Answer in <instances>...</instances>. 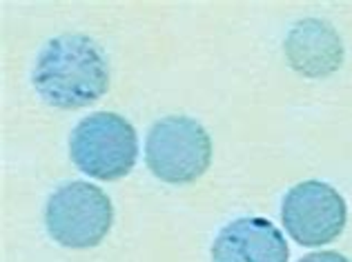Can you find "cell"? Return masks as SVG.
I'll list each match as a JSON object with an SVG mask.
<instances>
[{"mask_svg":"<svg viewBox=\"0 0 352 262\" xmlns=\"http://www.w3.org/2000/svg\"><path fill=\"white\" fill-rule=\"evenodd\" d=\"M299 262H350V260L337 254V251H314V254L303 256Z\"/></svg>","mask_w":352,"mask_h":262,"instance_id":"8","label":"cell"},{"mask_svg":"<svg viewBox=\"0 0 352 262\" xmlns=\"http://www.w3.org/2000/svg\"><path fill=\"white\" fill-rule=\"evenodd\" d=\"M283 233L265 218H239L226 224L212 245V262H288Z\"/></svg>","mask_w":352,"mask_h":262,"instance_id":"6","label":"cell"},{"mask_svg":"<svg viewBox=\"0 0 352 262\" xmlns=\"http://www.w3.org/2000/svg\"><path fill=\"white\" fill-rule=\"evenodd\" d=\"M32 82L38 96L56 109H80L109 87V64L103 49L82 34H65L38 53Z\"/></svg>","mask_w":352,"mask_h":262,"instance_id":"1","label":"cell"},{"mask_svg":"<svg viewBox=\"0 0 352 262\" xmlns=\"http://www.w3.org/2000/svg\"><path fill=\"white\" fill-rule=\"evenodd\" d=\"M114 222L112 200L91 182H69L52 193L45 227L63 247L89 249L103 242Z\"/></svg>","mask_w":352,"mask_h":262,"instance_id":"4","label":"cell"},{"mask_svg":"<svg viewBox=\"0 0 352 262\" xmlns=\"http://www.w3.org/2000/svg\"><path fill=\"white\" fill-rule=\"evenodd\" d=\"M281 220L290 236L303 247L328 245L344 231L348 220L346 200L321 180H305L285 193Z\"/></svg>","mask_w":352,"mask_h":262,"instance_id":"5","label":"cell"},{"mask_svg":"<svg viewBox=\"0 0 352 262\" xmlns=\"http://www.w3.org/2000/svg\"><path fill=\"white\" fill-rule=\"evenodd\" d=\"M290 64L303 76H328L341 64V40L335 29L321 21L296 25L285 43Z\"/></svg>","mask_w":352,"mask_h":262,"instance_id":"7","label":"cell"},{"mask_svg":"<svg viewBox=\"0 0 352 262\" xmlns=\"http://www.w3.org/2000/svg\"><path fill=\"white\" fill-rule=\"evenodd\" d=\"M69 154L82 174L98 180H118L136 165V129L123 116L98 111L74 127Z\"/></svg>","mask_w":352,"mask_h":262,"instance_id":"2","label":"cell"},{"mask_svg":"<svg viewBox=\"0 0 352 262\" xmlns=\"http://www.w3.org/2000/svg\"><path fill=\"white\" fill-rule=\"evenodd\" d=\"M212 140L194 118L168 116L147 131L145 163L163 182L188 184L208 171Z\"/></svg>","mask_w":352,"mask_h":262,"instance_id":"3","label":"cell"}]
</instances>
